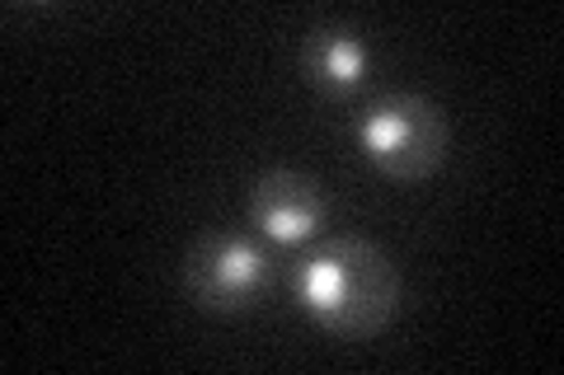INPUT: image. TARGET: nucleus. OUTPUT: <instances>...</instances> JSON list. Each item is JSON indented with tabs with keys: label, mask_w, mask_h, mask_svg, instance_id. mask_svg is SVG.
<instances>
[{
	"label": "nucleus",
	"mask_w": 564,
	"mask_h": 375,
	"mask_svg": "<svg viewBox=\"0 0 564 375\" xmlns=\"http://www.w3.org/2000/svg\"><path fill=\"white\" fill-rule=\"evenodd\" d=\"M296 300L334 338H372L395 319L404 282L372 240L334 235L296 267Z\"/></svg>",
	"instance_id": "f257e3e1"
},
{
	"label": "nucleus",
	"mask_w": 564,
	"mask_h": 375,
	"mask_svg": "<svg viewBox=\"0 0 564 375\" xmlns=\"http://www.w3.org/2000/svg\"><path fill=\"white\" fill-rule=\"evenodd\" d=\"M447 113L423 95H386L358 118V146L386 178L414 184L443 169L447 159Z\"/></svg>",
	"instance_id": "f03ea898"
},
{
	"label": "nucleus",
	"mask_w": 564,
	"mask_h": 375,
	"mask_svg": "<svg viewBox=\"0 0 564 375\" xmlns=\"http://www.w3.org/2000/svg\"><path fill=\"white\" fill-rule=\"evenodd\" d=\"M184 287L212 315H245L278 287L273 258L245 235H207L188 249Z\"/></svg>",
	"instance_id": "7ed1b4c3"
},
{
	"label": "nucleus",
	"mask_w": 564,
	"mask_h": 375,
	"mask_svg": "<svg viewBox=\"0 0 564 375\" xmlns=\"http://www.w3.org/2000/svg\"><path fill=\"white\" fill-rule=\"evenodd\" d=\"M329 217V198L311 174L296 169H269L254 178L250 188V221L259 225L263 240L273 244H306L311 235H321V225Z\"/></svg>",
	"instance_id": "20e7f679"
},
{
	"label": "nucleus",
	"mask_w": 564,
	"mask_h": 375,
	"mask_svg": "<svg viewBox=\"0 0 564 375\" xmlns=\"http://www.w3.org/2000/svg\"><path fill=\"white\" fill-rule=\"evenodd\" d=\"M302 66H306L311 85H321L325 95L344 99V95H358L367 85L372 52H367V43L344 24H315L302 43Z\"/></svg>",
	"instance_id": "39448f33"
}]
</instances>
